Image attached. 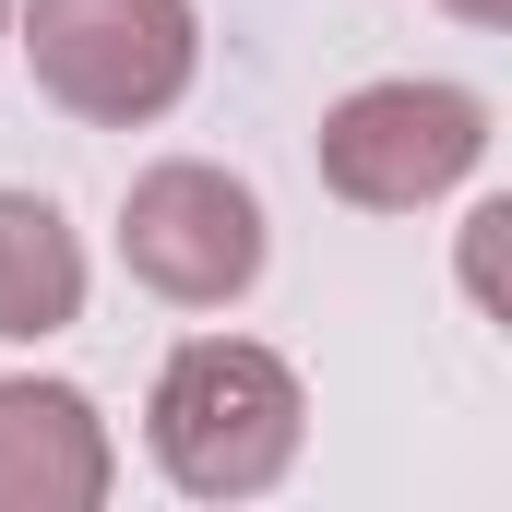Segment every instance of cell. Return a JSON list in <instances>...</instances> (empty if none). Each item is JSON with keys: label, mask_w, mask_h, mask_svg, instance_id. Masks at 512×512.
Instances as JSON below:
<instances>
[{"label": "cell", "mask_w": 512, "mask_h": 512, "mask_svg": "<svg viewBox=\"0 0 512 512\" xmlns=\"http://www.w3.org/2000/svg\"><path fill=\"white\" fill-rule=\"evenodd\" d=\"M143 453L179 501H262L310 453V393L262 334H191L143 393Z\"/></svg>", "instance_id": "6da1fadb"}, {"label": "cell", "mask_w": 512, "mask_h": 512, "mask_svg": "<svg viewBox=\"0 0 512 512\" xmlns=\"http://www.w3.org/2000/svg\"><path fill=\"white\" fill-rule=\"evenodd\" d=\"M36 96L84 131H155L203 84V0H12Z\"/></svg>", "instance_id": "7a4b0ae2"}, {"label": "cell", "mask_w": 512, "mask_h": 512, "mask_svg": "<svg viewBox=\"0 0 512 512\" xmlns=\"http://www.w3.org/2000/svg\"><path fill=\"white\" fill-rule=\"evenodd\" d=\"M489 96L453 84V72H382V84H346L322 131H310V167L334 203L358 215H417V203H453L477 167H489Z\"/></svg>", "instance_id": "3957f363"}, {"label": "cell", "mask_w": 512, "mask_h": 512, "mask_svg": "<svg viewBox=\"0 0 512 512\" xmlns=\"http://www.w3.org/2000/svg\"><path fill=\"white\" fill-rule=\"evenodd\" d=\"M274 262V215L239 167L215 155H155L120 191V274L167 310H239Z\"/></svg>", "instance_id": "277c9868"}, {"label": "cell", "mask_w": 512, "mask_h": 512, "mask_svg": "<svg viewBox=\"0 0 512 512\" xmlns=\"http://www.w3.org/2000/svg\"><path fill=\"white\" fill-rule=\"evenodd\" d=\"M120 441L60 370H0V512H108Z\"/></svg>", "instance_id": "5b68a950"}, {"label": "cell", "mask_w": 512, "mask_h": 512, "mask_svg": "<svg viewBox=\"0 0 512 512\" xmlns=\"http://www.w3.org/2000/svg\"><path fill=\"white\" fill-rule=\"evenodd\" d=\"M84 298H96L84 227H72L48 191L0 179V346H48V334H72Z\"/></svg>", "instance_id": "8992f818"}, {"label": "cell", "mask_w": 512, "mask_h": 512, "mask_svg": "<svg viewBox=\"0 0 512 512\" xmlns=\"http://www.w3.org/2000/svg\"><path fill=\"white\" fill-rule=\"evenodd\" d=\"M501 239H512V203L489 191V203L465 215V298H477V322H512V286H501Z\"/></svg>", "instance_id": "52a82bcc"}, {"label": "cell", "mask_w": 512, "mask_h": 512, "mask_svg": "<svg viewBox=\"0 0 512 512\" xmlns=\"http://www.w3.org/2000/svg\"><path fill=\"white\" fill-rule=\"evenodd\" d=\"M453 24H477V36H512V0H441Z\"/></svg>", "instance_id": "ba28073f"}, {"label": "cell", "mask_w": 512, "mask_h": 512, "mask_svg": "<svg viewBox=\"0 0 512 512\" xmlns=\"http://www.w3.org/2000/svg\"><path fill=\"white\" fill-rule=\"evenodd\" d=\"M0 48H12V0H0Z\"/></svg>", "instance_id": "9c48e42d"}]
</instances>
